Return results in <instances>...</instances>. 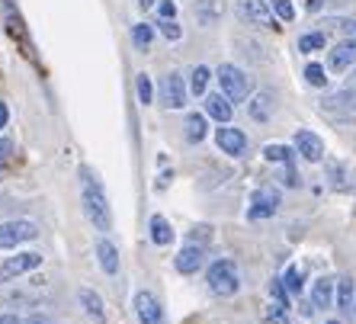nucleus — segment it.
<instances>
[{
	"label": "nucleus",
	"instance_id": "1",
	"mask_svg": "<svg viewBox=\"0 0 356 324\" xmlns=\"http://www.w3.org/2000/svg\"><path fill=\"white\" fill-rule=\"evenodd\" d=\"M81 202L97 232H113V209H109V200L103 193V183L97 180L90 167H81Z\"/></svg>",
	"mask_w": 356,
	"mask_h": 324
},
{
	"label": "nucleus",
	"instance_id": "2",
	"mask_svg": "<svg viewBox=\"0 0 356 324\" xmlns=\"http://www.w3.org/2000/svg\"><path fill=\"white\" fill-rule=\"evenodd\" d=\"M206 283H209V289L216 292V295H222V299L234 295V292L241 289V276H238V266H234V260H228V257L216 260V264L209 266Z\"/></svg>",
	"mask_w": 356,
	"mask_h": 324
},
{
	"label": "nucleus",
	"instance_id": "3",
	"mask_svg": "<svg viewBox=\"0 0 356 324\" xmlns=\"http://www.w3.org/2000/svg\"><path fill=\"white\" fill-rule=\"evenodd\" d=\"M216 81L222 83V93L232 103H244L250 97V77L238 65H222L216 71Z\"/></svg>",
	"mask_w": 356,
	"mask_h": 324
},
{
	"label": "nucleus",
	"instance_id": "4",
	"mask_svg": "<svg viewBox=\"0 0 356 324\" xmlns=\"http://www.w3.org/2000/svg\"><path fill=\"white\" fill-rule=\"evenodd\" d=\"M35 238H39V225L35 222H26V218H19V222H0V250L19 248V244L35 241Z\"/></svg>",
	"mask_w": 356,
	"mask_h": 324
},
{
	"label": "nucleus",
	"instance_id": "5",
	"mask_svg": "<svg viewBox=\"0 0 356 324\" xmlns=\"http://www.w3.org/2000/svg\"><path fill=\"white\" fill-rule=\"evenodd\" d=\"M238 17L250 26H273L276 29V13L270 0H238Z\"/></svg>",
	"mask_w": 356,
	"mask_h": 324
},
{
	"label": "nucleus",
	"instance_id": "6",
	"mask_svg": "<svg viewBox=\"0 0 356 324\" xmlns=\"http://www.w3.org/2000/svg\"><path fill=\"white\" fill-rule=\"evenodd\" d=\"M276 212H280V193H276L273 186H260V190H254V196H250V209H248L250 222L273 218Z\"/></svg>",
	"mask_w": 356,
	"mask_h": 324
},
{
	"label": "nucleus",
	"instance_id": "7",
	"mask_svg": "<svg viewBox=\"0 0 356 324\" xmlns=\"http://www.w3.org/2000/svg\"><path fill=\"white\" fill-rule=\"evenodd\" d=\"M39 266H42V254H33V250L17 254V257H7L0 264V283H10V280H17L23 273H33Z\"/></svg>",
	"mask_w": 356,
	"mask_h": 324
},
{
	"label": "nucleus",
	"instance_id": "8",
	"mask_svg": "<svg viewBox=\"0 0 356 324\" xmlns=\"http://www.w3.org/2000/svg\"><path fill=\"white\" fill-rule=\"evenodd\" d=\"M186 97H190V87L183 83L180 71L164 74V81H161V100H164V106L167 109H183L186 106Z\"/></svg>",
	"mask_w": 356,
	"mask_h": 324
},
{
	"label": "nucleus",
	"instance_id": "9",
	"mask_svg": "<svg viewBox=\"0 0 356 324\" xmlns=\"http://www.w3.org/2000/svg\"><path fill=\"white\" fill-rule=\"evenodd\" d=\"M216 145L225 151V154H232V158H241L244 151H248V135L234 129V125L222 122V129H216Z\"/></svg>",
	"mask_w": 356,
	"mask_h": 324
},
{
	"label": "nucleus",
	"instance_id": "10",
	"mask_svg": "<svg viewBox=\"0 0 356 324\" xmlns=\"http://www.w3.org/2000/svg\"><path fill=\"white\" fill-rule=\"evenodd\" d=\"M135 315H138V324H167L164 308L151 292H135Z\"/></svg>",
	"mask_w": 356,
	"mask_h": 324
},
{
	"label": "nucleus",
	"instance_id": "11",
	"mask_svg": "<svg viewBox=\"0 0 356 324\" xmlns=\"http://www.w3.org/2000/svg\"><path fill=\"white\" fill-rule=\"evenodd\" d=\"M202 264H206V248H202V244H193V241L174 257L177 273H183V276H193L196 270H202Z\"/></svg>",
	"mask_w": 356,
	"mask_h": 324
},
{
	"label": "nucleus",
	"instance_id": "12",
	"mask_svg": "<svg viewBox=\"0 0 356 324\" xmlns=\"http://www.w3.org/2000/svg\"><path fill=\"white\" fill-rule=\"evenodd\" d=\"M296 151L308 161V164H318V161H324V142H321V135L308 132V129H298V132H296Z\"/></svg>",
	"mask_w": 356,
	"mask_h": 324
},
{
	"label": "nucleus",
	"instance_id": "13",
	"mask_svg": "<svg viewBox=\"0 0 356 324\" xmlns=\"http://www.w3.org/2000/svg\"><path fill=\"white\" fill-rule=\"evenodd\" d=\"M350 65H356V35L353 39H343V42H337L331 51H327V67L331 71H347Z\"/></svg>",
	"mask_w": 356,
	"mask_h": 324
},
{
	"label": "nucleus",
	"instance_id": "14",
	"mask_svg": "<svg viewBox=\"0 0 356 324\" xmlns=\"http://www.w3.org/2000/svg\"><path fill=\"white\" fill-rule=\"evenodd\" d=\"M77 299H81V308H83V315L90 318V324H106V308H103V295H99V292L83 286V289L77 292Z\"/></svg>",
	"mask_w": 356,
	"mask_h": 324
},
{
	"label": "nucleus",
	"instance_id": "15",
	"mask_svg": "<svg viewBox=\"0 0 356 324\" xmlns=\"http://www.w3.org/2000/svg\"><path fill=\"white\" fill-rule=\"evenodd\" d=\"M324 113H334V116H356V90H340L327 100H321Z\"/></svg>",
	"mask_w": 356,
	"mask_h": 324
},
{
	"label": "nucleus",
	"instance_id": "16",
	"mask_svg": "<svg viewBox=\"0 0 356 324\" xmlns=\"http://www.w3.org/2000/svg\"><path fill=\"white\" fill-rule=\"evenodd\" d=\"M206 116H212L216 122H232L234 103L225 93H206Z\"/></svg>",
	"mask_w": 356,
	"mask_h": 324
},
{
	"label": "nucleus",
	"instance_id": "17",
	"mask_svg": "<svg viewBox=\"0 0 356 324\" xmlns=\"http://www.w3.org/2000/svg\"><path fill=\"white\" fill-rule=\"evenodd\" d=\"M334 299H337V283L331 276L315 280V286H312V308H331Z\"/></svg>",
	"mask_w": 356,
	"mask_h": 324
},
{
	"label": "nucleus",
	"instance_id": "18",
	"mask_svg": "<svg viewBox=\"0 0 356 324\" xmlns=\"http://www.w3.org/2000/svg\"><path fill=\"white\" fill-rule=\"evenodd\" d=\"M97 260H99V266H103V273L106 276L119 273V250H116V244L109 241V238H99L97 241Z\"/></svg>",
	"mask_w": 356,
	"mask_h": 324
},
{
	"label": "nucleus",
	"instance_id": "19",
	"mask_svg": "<svg viewBox=\"0 0 356 324\" xmlns=\"http://www.w3.org/2000/svg\"><path fill=\"white\" fill-rule=\"evenodd\" d=\"M248 113H250V119H257V122H266V119L273 116V93H270V90L254 93V100L248 103Z\"/></svg>",
	"mask_w": 356,
	"mask_h": 324
},
{
	"label": "nucleus",
	"instance_id": "20",
	"mask_svg": "<svg viewBox=\"0 0 356 324\" xmlns=\"http://www.w3.org/2000/svg\"><path fill=\"white\" fill-rule=\"evenodd\" d=\"M151 241L158 244V248H167V244L174 241V228H170V222H167L164 216H151Z\"/></svg>",
	"mask_w": 356,
	"mask_h": 324
},
{
	"label": "nucleus",
	"instance_id": "21",
	"mask_svg": "<svg viewBox=\"0 0 356 324\" xmlns=\"http://www.w3.org/2000/svg\"><path fill=\"white\" fill-rule=\"evenodd\" d=\"M183 129H186V142H202V138H206V132H209V122H206V116H202V113H190Z\"/></svg>",
	"mask_w": 356,
	"mask_h": 324
},
{
	"label": "nucleus",
	"instance_id": "22",
	"mask_svg": "<svg viewBox=\"0 0 356 324\" xmlns=\"http://www.w3.org/2000/svg\"><path fill=\"white\" fill-rule=\"evenodd\" d=\"M209 81H212V71H209L206 65L193 67V71H190V93H193V97H206Z\"/></svg>",
	"mask_w": 356,
	"mask_h": 324
},
{
	"label": "nucleus",
	"instance_id": "23",
	"mask_svg": "<svg viewBox=\"0 0 356 324\" xmlns=\"http://www.w3.org/2000/svg\"><path fill=\"white\" fill-rule=\"evenodd\" d=\"M353 302H356L353 280H350V276H343V280H337V308H340V311H350V308H353Z\"/></svg>",
	"mask_w": 356,
	"mask_h": 324
},
{
	"label": "nucleus",
	"instance_id": "24",
	"mask_svg": "<svg viewBox=\"0 0 356 324\" xmlns=\"http://www.w3.org/2000/svg\"><path fill=\"white\" fill-rule=\"evenodd\" d=\"M324 45H327V35H324V33H305V35H298V51H302V55L321 51Z\"/></svg>",
	"mask_w": 356,
	"mask_h": 324
},
{
	"label": "nucleus",
	"instance_id": "25",
	"mask_svg": "<svg viewBox=\"0 0 356 324\" xmlns=\"http://www.w3.org/2000/svg\"><path fill=\"white\" fill-rule=\"evenodd\" d=\"M151 39H154V26H148V23H138V26H132V45H135V49L148 51Z\"/></svg>",
	"mask_w": 356,
	"mask_h": 324
},
{
	"label": "nucleus",
	"instance_id": "26",
	"mask_svg": "<svg viewBox=\"0 0 356 324\" xmlns=\"http://www.w3.org/2000/svg\"><path fill=\"white\" fill-rule=\"evenodd\" d=\"M264 158L270 161V164H292V151L286 148V145H266Z\"/></svg>",
	"mask_w": 356,
	"mask_h": 324
},
{
	"label": "nucleus",
	"instance_id": "27",
	"mask_svg": "<svg viewBox=\"0 0 356 324\" xmlns=\"http://www.w3.org/2000/svg\"><path fill=\"white\" fill-rule=\"evenodd\" d=\"M266 324H289V305H282V302H270L266 305Z\"/></svg>",
	"mask_w": 356,
	"mask_h": 324
},
{
	"label": "nucleus",
	"instance_id": "28",
	"mask_svg": "<svg viewBox=\"0 0 356 324\" xmlns=\"http://www.w3.org/2000/svg\"><path fill=\"white\" fill-rule=\"evenodd\" d=\"M305 81L312 83V87H324V83H327V71H324V65L312 61V65L305 67Z\"/></svg>",
	"mask_w": 356,
	"mask_h": 324
},
{
	"label": "nucleus",
	"instance_id": "29",
	"mask_svg": "<svg viewBox=\"0 0 356 324\" xmlns=\"http://www.w3.org/2000/svg\"><path fill=\"white\" fill-rule=\"evenodd\" d=\"M270 3H273L276 19H282V23H292V19H296V7H292V0H270Z\"/></svg>",
	"mask_w": 356,
	"mask_h": 324
},
{
	"label": "nucleus",
	"instance_id": "30",
	"mask_svg": "<svg viewBox=\"0 0 356 324\" xmlns=\"http://www.w3.org/2000/svg\"><path fill=\"white\" fill-rule=\"evenodd\" d=\"M135 90H138V100L145 103V106L154 100V87H151V77L148 74H138V81H135Z\"/></svg>",
	"mask_w": 356,
	"mask_h": 324
},
{
	"label": "nucleus",
	"instance_id": "31",
	"mask_svg": "<svg viewBox=\"0 0 356 324\" xmlns=\"http://www.w3.org/2000/svg\"><path fill=\"white\" fill-rule=\"evenodd\" d=\"M282 283H286L289 292H302V270H298V266H289L286 276H282Z\"/></svg>",
	"mask_w": 356,
	"mask_h": 324
},
{
	"label": "nucleus",
	"instance_id": "32",
	"mask_svg": "<svg viewBox=\"0 0 356 324\" xmlns=\"http://www.w3.org/2000/svg\"><path fill=\"white\" fill-rule=\"evenodd\" d=\"M158 29H161V35H164V39H170V42H177L183 35V29L177 26V19H161Z\"/></svg>",
	"mask_w": 356,
	"mask_h": 324
},
{
	"label": "nucleus",
	"instance_id": "33",
	"mask_svg": "<svg viewBox=\"0 0 356 324\" xmlns=\"http://www.w3.org/2000/svg\"><path fill=\"white\" fill-rule=\"evenodd\" d=\"M158 13H161V19H174L177 17V3H174V0H161Z\"/></svg>",
	"mask_w": 356,
	"mask_h": 324
},
{
	"label": "nucleus",
	"instance_id": "34",
	"mask_svg": "<svg viewBox=\"0 0 356 324\" xmlns=\"http://www.w3.org/2000/svg\"><path fill=\"white\" fill-rule=\"evenodd\" d=\"M26 324H55V321H51L49 315H33V318H29V321H26Z\"/></svg>",
	"mask_w": 356,
	"mask_h": 324
},
{
	"label": "nucleus",
	"instance_id": "35",
	"mask_svg": "<svg viewBox=\"0 0 356 324\" xmlns=\"http://www.w3.org/2000/svg\"><path fill=\"white\" fill-rule=\"evenodd\" d=\"M0 324H26V321L17 315H0Z\"/></svg>",
	"mask_w": 356,
	"mask_h": 324
},
{
	"label": "nucleus",
	"instance_id": "36",
	"mask_svg": "<svg viewBox=\"0 0 356 324\" xmlns=\"http://www.w3.org/2000/svg\"><path fill=\"white\" fill-rule=\"evenodd\" d=\"M7 119H10V109H7V103H0V129L7 125Z\"/></svg>",
	"mask_w": 356,
	"mask_h": 324
},
{
	"label": "nucleus",
	"instance_id": "37",
	"mask_svg": "<svg viewBox=\"0 0 356 324\" xmlns=\"http://www.w3.org/2000/svg\"><path fill=\"white\" fill-rule=\"evenodd\" d=\"M312 10H321V0H308V13H312Z\"/></svg>",
	"mask_w": 356,
	"mask_h": 324
},
{
	"label": "nucleus",
	"instance_id": "38",
	"mask_svg": "<svg viewBox=\"0 0 356 324\" xmlns=\"http://www.w3.org/2000/svg\"><path fill=\"white\" fill-rule=\"evenodd\" d=\"M138 7H141V10H148V7H154V0H138Z\"/></svg>",
	"mask_w": 356,
	"mask_h": 324
},
{
	"label": "nucleus",
	"instance_id": "39",
	"mask_svg": "<svg viewBox=\"0 0 356 324\" xmlns=\"http://www.w3.org/2000/svg\"><path fill=\"white\" fill-rule=\"evenodd\" d=\"M7 151H10V142H0V158H3Z\"/></svg>",
	"mask_w": 356,
	"mask_h": 324
},
{
	"label": "nucleus",
	"instance_id": "40",
	"mask_svg": "<svg viewBox=\"0 0 356 324\" xmlns=\"http://www.w3.org/2000/svg\"><path fill=\"white\" fill-rule=\"evenodd\" d=\"M353 311H356V302H353Z\"/></svg>",
	"mask_w": 356,
	"mask_h": 324
}]
</instances>
